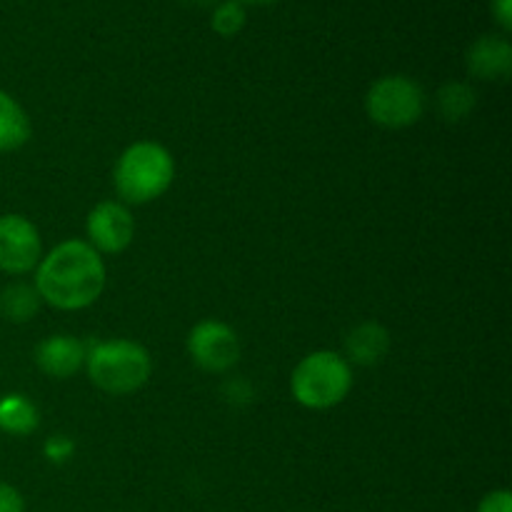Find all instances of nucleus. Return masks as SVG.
Masks as SVG:
<instances>
[{"label": "nucleus", "mask_w": 512, "mask_h": 512, "mask_svg": "<svg viewBox=\"0 0 512 512\" xmlns=\"http://www.w3.org/2000/svg\"><path fill=\"white\" fill-rule=\"evenodd\" d=\"M33 288L55 310H83L103 295L105 263L85 240H65L40 258Z\"/></svg>", "instance_id": "obj_1"}, {"label": "nucleus", "mask_w": 512, "mask_h": 512, "mask_svg": "<svg viewBox=\"0 0 512 512\" xmlns=\"http://www.w3.org/2000/svg\"><path fill=\"white\" fill-rule=\"evenodd\" d=\"M175 178V160L160 143L140 140L120 153L113 183L125 205H145L168 193Z\"/></svg>", "instance_id": "obj_2"}, {"label": "nucleus", "mask_w": 512, "mask_h": 512, "mask_svg": "<svg viewBox=\"0 0 512 512\" xmlns=\"http://www.w3.org/2000/svg\"><path fill=\"white\" fill-rule=\"evenodd\" d=\"M85 368L95 388L110 395H130L148 383L153 358L133 340H105L85 350Z\"/></svg>", "instance_id": "obj_3"}, {"label": "nucleus", "mask_w": 512, "mask_h": 512, "mask_svg": "<svg viewBox=\"0 0 512 512\" xmlns=\"http://www.w3.org/2000/svg\"><path fill=\"white\" fill-rule=\"evenodd\" d=\"M353 390V370L343 355L333 350H315L305 355L293 370L290 393L295 403L308 410H330L343 403Z\"/></svg>", "instance_id": "obj_4"}, {"label": "nucleus", "mask_w": 512, "mask_h": 512, "mask_svg": "<svg viewBox=\"0 0 512 512\" xmlns=\"http://www.w3.org/2000/svg\"><path fill=\"white\" fill-rule=\"evenodd\" d=\"M365 113L375 125L388 130L410 128L425 113V90L408 75H385L365 93Z\"/></svg>", "instance_id": "obj_5"}, {"label": "nucleus", "mask_w": 512, "mask_h": 512, "mask_svg": "<svg viewBox=\"0 0 512 512\" xmlns=\"http://www.w3.org/2000/svg\"><path fill=\"white\" fill-rule=\"evenodd\" d=\"M190 360L205 373H228L240 360L238 333L223 320H200L185 340Z\"/></svg>", "instance_id": "obj_6"}, {"label": "nucleus", "mask_w": 512, "mask_h": 512, "mask_svg": "<svg viewBox=\"0 0 512 512\" xmlns=\"http://www.w3.org/2000/svg\"><path fill=\"white\" fill-rule=\"evenodd\" d=\"M43 258L38 228L25 215H0V270L5 275L33 273Z\"/></svg>", "instance_id": "obj_7"}, {"label": "nucleus", "mask_w": 512, "mask_h": 512, "mask_svg": "<svg viewBox=\"0 0 512 512\" xmlns=\"http://www.w3.org/2000/svg\"><path fill=\"white\" fill-rule=\"evenodd\" d=\"M85 243L95 250V253L118 255L133 243L135 235V220L128 205L118 203V200H105L98 203L88 213L85 220Z\"/></svg>", "instance_id": "obj_8"}, {"label": "nucleus", "mask_w": 512, "mask_h": 512, "mask_svg": "<svg viewBox=\"0 0 512 512\" xmlns=\"http://www.w3.org/2000/svg\"><path fill=\"white\" fill-rule=\"evenodd\" d=\"M465 68L478 80H505L512 73V45L505 35H480L465 53Z\"/></svg>", "instance_id": "obj_9"}, {"label": "nucleus", "mask_w": 512, "mask_h": 512, "mask_svg": "<svg viewBox=\"0 0 512 512\" xmlns=\"http://www.w3.org/2000/svg\"><path fill=\"white\" fill-rule=\"evenodd\" d=\"M35 365L48 378L65 380L85 365V345L73 335H50L35 348Z\"/></svg>", "instance_id": "obj_10"}, {"label": "nucleus", "mask_w": 512, "mask_h": 512, "mask_svg": "<svg viewBox=\"0 0 512 512\" xmlns=\"http://www.w3.org/2000/svg\"><path fill=\"white\" fill-rule=\"evenodd\" d=\"M390 343L393 340H390V333L385 325L373 323V320L360 323L345 338V360L355 365H363V368L378 365L390 353Z\"/></svg>", "instance_id": "obj_11"}, {"label": "nucleus", "mask_w": 512, "mask_h": 512, "mask_svg": "<svg viewBox=\"0 0 512 512\" xmlns=\"http://www.w3.org/2000/svg\"><path fill=\"white\" fill-rule=\"evenodd\" d=\"M30 118L23 105L10 93L0 90V153H13L30 140Z\"/></svg>", "instance_id": "obj_12"}, {"label": "nucleus", "mask_w": 512, "mask_h": 512, "mask_svg": "<svg viewBox=\"0 0 512 512\" xmlns=\"http://www.w3.org/2000/svg\"><path fill=\"white\" fill-rule=\"evenodd\" d=\"M40 413L33 400L20 393H10L0 398V430L15 438H25L38 430Z\"/></svg>", "instance_id": "obj_13"}, {"label": "nucleus", "mask_w": 512, "mask_h": 512, "mask_svg": "<svg viewBox=\"0 0 512 512\" xmlns=\"http://www.w3.org/2000/svg\"><path fill=\"white\" fill-rule=\"evenodd\" d=\"M478 105V93L463 80H450L438 90V113L445 123H463Z\"/></svg>", "instance_id": "obj_14"}, {"label": "nucleus", "mask_w": 512, "mask_h": 512, "mask_svg": "<svg viewBox=\"0 0 512 512\" xmlns=\"http://www.w3.org/2000/svg\"><path fill=\"white\" fill-rule=\"evenodd\" d=\"M40 303L43 300L35 293L33 285L13 283L8 288H3V293H0V315L8 323H28L40 310Z\"/></svg>", "instance_id": "obj_15"}, {"label": "nucleus", "mask_w": 512, "mask_h": 512, "mask_svg": "<svg viewBox=\"0 0 512 512\" xmlns=\"http://www.w3.org/2000/svg\"><path fill=\"white\" fill-rule=\"evenodd\" d=\"M248 23V10L238 0H220L210 13V28L220 38H235Z\"/></svg>", "instance_id": "obj_16"}, {"label": "nucleus", "mask_w": 512, "mask_h": 512, "mask_svg": "<svg viewBox=\"0 0 512 512\" xmlns=\"http://www.w3.org/2000/svg\"><path fill=\"white\" fill-rule=\"evenodd\" d=\"M75 443L68 438V435H53V438L45 440L43 455L50 460V463H65L68 458H73Z\"/></svg>", "instance_id": "obj_17"}, {"label": "nucleus", "mask_w": 512, "mask_h": 512, "mask_svg": "<svg viewBox=\"0 0 512 512\" xmlns=\"http://www.w3.org/2000/svg\"><path fill=\"white\" fill-rule=\"evenodd\" d=\"M475 512H512V495L510 490H493L478 503Z\"/></svg>", "instance_id": "obj_18"}, {"label": "nucleus", "mask_w": 512, "mask_h": 512, "mask_svg": "<svg viewBox=\"0 0 512 512\" xmlns=\"http://www.w3.org/2000/svg\"><path fill=\"white\" fill-rule=\"evenodd\" d=\"M0 512H25L23 495L8 483H0Z\"/></svg>", "instance_id": "obj_19"}, {"label": "nucleus", "mask_w": 512, "mask_h": 512, "mask_svg": "<svg viewBox=\"0 0 512 512\" xmlns=\"http://www.w3.org/2000/svg\"><path fill=\"white\" fill-rule=\"evenodd\" d=\"M490 8H493L495 23H498L505 33L512 30V0H493Z\"/></svg>", "instance_id": "obj_20"}, {"label": "nucleus", "mask_w": 512, "mask_h": 512, "mask_svg": "<svg viewBox=\"0 0 512 512\" xmlns=\"http://www.w3.org/2000/svg\"><path fill=\"white\" fill-rule=\"evenodd\" d=\"M180 3L188 5V8H215L220 0H180Z\"/></svg>", "instance_id": "obj_21"}, {"label": "nucleus", "mask_w": 512, "mask_h": 512, "mask_svg": "<svg viewBox=\"0 0 512 512\" xmlns=\"http://www.w3.org/2000/svg\"><path fill=\"white\" fill-rule=\"evenodd\" d=\"M238 3L245 5V8H265V5H273L278 0H238Z\"/></svg>", "instance_id": "obj_22"}]
</instances>
